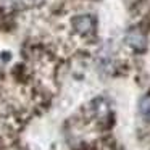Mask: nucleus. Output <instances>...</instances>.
Returning <instances> with one entry per match:
<instances>
[{"label": "nucleus", "instance_id": "obj_1", "mask_svg": "<svg viewBox=\"0 0 150 150\" xmlns=\"http://www.w3.org/2000/svg\"><path fill=\"white\" fill-rule=\"evenodd\" d=\"M73 28L79 34H89L94 29V21L87 15H79V16L73 18Z\"/></svg>", "mask_w": 150, "mask_h": 150}, {"label": "nucleus", "instance_id": "obj_2", "mask_svg": "<svg viewBox=\"0 0 150 150\" xmlns=\"http://www.w3.org/2000/svg\"><path fill=\"white\" fill-rule=\"evenodd\" d=\"M145 42H147L145 36L137 29H132L126 34V44L129 47H132V49H136V50H142L144 47H145Z\"/></svg>", "mask_w": 150, "mask_h": 150}, {"label": "nucleus", "instance_id": "obj_3", "mask_svg": "<svg viewBox=\"0 0 150 150\" xmlns=\"http://www.w3.org/2000/svg\"><path fill=\"white\" fill-rule=\"evenodd\" d=\"M139 108H140V115H142V118L150 123V97H144L142 100H140Z\"/></svg>", "mask_w": 150, "mask_h": 150}]
</instances>
